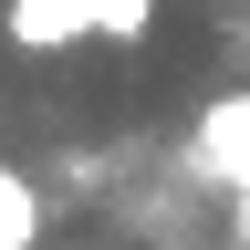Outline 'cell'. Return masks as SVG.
<instances>
[{"label": "cell", "mask_w": 250, "mask_h": 250, "mask_svg": "<svg viewBox=\"0 0 250 250\" xmlns=\"http://www.w3.org/2000/svg\"><path fill=\"white\" fill-rule=\"evenodd\" d=\"M198 177H219V188H250V94H229V104H208L198 115Z\"/></svg>", "instance_id": "1"}, {"label": "cell", "mask_w": 250, "mask_h": 250, "mask_svg": "<svg viewBox=\"0 0 250 250\" xmlns=\"http://www.w3.org/2000/svg\"><path fill=\"white\" fill-rule=\"evenodd\" d=\"M94 21H104V0H11L0 31H11L21 52H62V42H83Z\"/></svg>", "instance_id": "2"}, {"label": "cell", "mask_w": 250, "mask_h": 250, "mask_svg": "<svg viewBox=\"0 0 250 250\" xmlns=\"http://www.w3.org/2000/svg\"><path fill=\"white\" fill-rule=\"evenodd\" d=\"M0 240H31V188L0 167Z\"/></svg>", "instance_id": "3"}, {"label": "cell", "mask_w": 250, "mask_h": 250, "mask_svg": "<svg viewBox=\"0 0 250 250\" xmlns=\"http://www.w3.org/2000/svg\"><path fill=\"white\" fill-rule=\"evenodd\" d=\"M146 11H156V0H104V21H94V31H104V42H136Z\"/></svg>", "instance_id": "4"}, {"label": "cell", "mask_w": 250, "mask_h": 250, "mask_svg": "<svg viewBox=\"0 0 250 250\" xmlns=\"http://www.w3.org/2000/svg\"><path fill=\"white\" fill-rule=\"evenodd\" d=\"M240 250H250V188H240Z\"/></svg>", "instance_id": "5"}, {"label": "cell", "mask_w": 250, "mask_h": 250, "mask_svg": "<svg viewBox=\"0 0 250 250\" xmlns=\"http://www.w3.org/2000/svg\"><path fill=\"white\" fill-rule=\"evenodd\" d=\"M0 250H11V240H0Z\"/></svg>", "instance_id": "6"}]
</instances>
